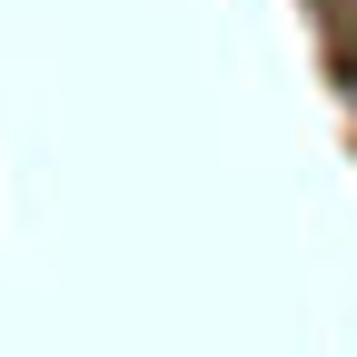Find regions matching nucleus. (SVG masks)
Segmentation results:
<instances>
[]
</instances>
